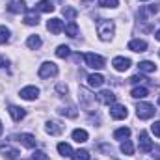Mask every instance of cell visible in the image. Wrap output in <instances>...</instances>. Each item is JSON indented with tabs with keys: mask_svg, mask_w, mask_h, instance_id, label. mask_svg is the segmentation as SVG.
<instances>
[{
	"mask_svg": "<svg viewBox=\"0 0 160 160\" xmlns=\"http://www.w3.org/2000/svg\"><path fill=\"white\" fill-rule=\"evenodd\" d=\"M114 30H116V24H114V21H102V22H99V26H97L99 38H101L102 41L112 39V36H114Z\"/></svg>",
	"mask_w": 160,
	"mask_h": 160,
	"instance_id": "6da1fadb",
	"label": "cell"
},
{
	"mask_svg": "<svg viewBox=\"0 0 160 160\" xmlns=\"http://www.w3.org/2000/svg\"><path fill=\"white\" fill-rule=\"evenodd\" d=\"M136 114H138L140 119H151V118L155 116V106L149 104V102H138Z\"/></svg>",
	"mask_w": 160,
	"mask_h": 160,
	"instance_id": "7a4b0ae2",
	"label": "cell"
},
{
	"mask_svg": "<svg viewBox=\"0 0 160 160\" xmlns=\"http://www.w3.org/2000/svg\"><path fill=\"white\" fill-rule=\"evenodd\" d=\"M38 75H39V78H50V77H56V75H58V65L52 63V62H45V63L39 67Z\"/></svg>",
	"mask_w": 160,
	"mask_h": 160,
	"instance_id": "3957f363",
	"label": "cell"
},
{
	"mask_svg": "<svg viewBox=\"0 0 160 160\" xmlns=\"http://www.w3.org/2000/svg\"><path fill=\"white\" fill-rule=\"evenodd\" d=\"M84 60H86L88 67H91V69H102V67H104V58L99 56V54L88 52V54H84Z\"/></svg>",
	"mask_w": 160,
	"mask_h": 160,
	"instance_id": "277c9868",
	"label": "cell"
},
{
	"mask_svg": "<svg viewBox=\"0 0 160 160\" xmlns=\"http://www.w3.org/2000/svg\"><path fill=\"white\" fill-rule=\"evenodd\" d=\"M80 102H82V106H84L88 112H91L89 108H91V102H95V95H91L88 89L80 88Z\"/></svg>",
	"mask_w": 160,
	"mask_h": 160,
	"instance_id": "5b68a950",
	"label": "cell"
},
{
	"mask_svg": "<svg viewBox=\"0 0 160 160\" xmlns=\"http://www.w3.org/2000/svg\"><path fill=\"white\" fill-rule=\"evenodd\" d=\"M63 28H65V26H63V21H62V19H50V21L47 22V30H48V32H52L54 36L62 34V32H63Z\"/></svg>",
	"mask_w": 160,
	"mask_h": 160,
	"instance_id": "8992f818",
	"label": "cell"
},
{
	"mask_svg": "<svg viewBox=\"0 0 160 160\" xmlns=\"http://www.w3.org/2000/svg\"><path fill=\"white\" fill-rule=\"evenodd\" d=\"M19 142H21L24 147H28V149H34V147L38 145V140H36V136H34V134H28V132H22V134H19Z\"/></svg>",
	"mask_w": 160,
	"mask_h": 160,
	"instance_id": "52a82bcc",
	"label": "cell"
},
{
	"mask_svg": "<svg viewBox=\"0 0 160 160\" xmlns=\"http://www.w3.org/2000/svg\"><path fill=\"white\" fill-rule=\"evenodd\" d=\"M110 116H112L114 119H125V118L128 116L127 106H123V104H112V108H110Z\"/></svg>",
	"mask_w": 160,
	"mask_h": 160,
	"instance_id": "ba28073f",
	"label": "cell"
},
{
	"mask_svg": "<svg viewBox=\"0 0 160 160\" xmlns=\"http://www.w3.org/2000/svg\"><path fill=\"white\" fill-rule=\"evenodd\" d=\"M112 65H114L116 71H127L130 67V60L128 58H123V56H116L112 60Z\"/></svg>",
	"mask_w": 160,
	"mask_h": 160,
	"instance_id": "9c48e42d",
	"label": "cell"
},
{
	"mask_svg": "<svg viewBox=\"0 0 160 160\" xmlns=\"http://www.w3.org/2000/svg\"><path fill=\"white\" fill-rule=\"evenodd\" d=\"M9 116H11V119L15 121V123H19V121H22L26 118V110L24 108H21V106H9Z\"/></svg>",
	"mask_w": 160,
	"mask_h": 160,
	"instance_id": "30bf717a",
	"label": "cell"
},
{
	"mask_svg": "<svg viewBox=\"0 0 160 160\" xmlns=\"http://www.w3.org/2000/svg\"><path fill=\"white\" fill-rule=\"evenodd\" d=\"M38 95H39V89H38L36 86H26V88L21 89V97L26 99V101H34Z\"/></svg>",
	"mask_w": 160,
	"mask_h": 160,
	"instance_id": "8fae6325",
	"label": "cell"
},
{
	"mask_svg": "<svg viewBox=\"0 0 160 160\" xmlns=\"http://www.w3.org/2000/svg\"><path fill=\"white\" fill-rule=\"evenodd\" d=\"M97 99H99V102H102V104H114L116 102V95H114V91H110V89H104V91H101L99 95H97Z\"/></svg>",
	"mask_w": 160,
	"mask_h": 160,
	"instance_id": "7c38bea8",
	"label": "cell"
},
{
	"mask_svg": "<svg viewBox=\"0 0 160 160\" xmlns=\"http://www.w3.org/2000/svg\"><path fill=\"white\" fill-rule=\"evenodd\" d=\"M151 149H153V143H151L147 132L142 130V132H140V151H142V153H149Z\"/></svg>",
	"mask_w": 160,
	"mask_h": 160,
	"instance_id": "4fadbf2b",
	"label": "cell"
},
{
	"mask_svg": "<svg viewBox=\"0 0 160 160\" xmlns=\"http://www.w3.org/2000/svg\"><path fill=\"white\" fill-rule=\"evenodd\" d=\"M0 155L6 157L8 160L19 158V151H17L15 147H11V145H0Z\"/></svg>",
	"mask_w": 160,
	"mask_h": 160,
	"instance_id": "5bb4252c",
	"label": "cell"
},
{
	"mask_svg": "<svg viewBox=\"0 0 160 160\" xmlns=\"http://www.w3.org/2000/svg\"><path fill=\"white\" fill-rule=\"evenodd\" d=\"M45 128H47V132H48V134H52V136H56V134H62V132H63V125H62L60 121H48Z\"/></svg>",
	"mask_w": 160,
	"mask_h": 160,
	"instance_id": "9a60e30c",
	"label": "cell"
},
{
	"mask_svg": "<svg viewBox=\"0 0 160 160\" xmlns=\"http://www.w3.org/2000/svg\"><path fill=\"white\" fill-rule=\"evenodd\" d=\"M8 9H9L11 13H24L28 8H26V2H24V0H15V2H11V4L8 6Z\"/></svg>",
	"mask_w": 160,
	"mask_h": 160,
	"instance_id": "2e32d148",
	"label": "cell"
},
{
	"mask_svg": "<svg viewBox=\"0 0 160 160\" xmlns=\"http://www.w3.org/2000/svg\"><path fill=\"white\" fill-rule=\"evenodd\" d=\"M128 48H130L132 52H145V50H147V43L143 39H132L128 43Z\"/></svg>",
	"mask_w": 160,
	"mask_h": 160,
	"instance_id": "e0dca14e",
	"label": "cell"
},
{
	"mask_svg": "<svg viewBox=\"0 0 160 160\" xmlns=\"http://www.w3.org/2000/svg\"><path fill=\"white\" fill-rule=\"evenodd\" d=\"M88 84H89L91 88H101V86L104 84V77H102V75H99V73H97V75L93 73V75H89V77H88Z\"/></svg>",
	"mask_w": 160,
	"mask_h": 160,
	"instance_id": "ac0fdd59",
	"label": "cell"
},
{
	"mask_svg": "<svg viewBox=\"0 0 160 160\" xmlns=\"http://www.w3.org/2000/svg\"><path fill=\"white\" fill-rule=\"evenodd\" d=\"M36 9L38 11H43V13H50V11H54V6H52L50 0H41V2H38Z\"/></svg>",
	"mask_w": 160,
	"mask_h": 160,
	"instance_id": "d6986e66",
	"label": "cell"
},
{
	"mask_svg": "<svg viewBox=\"0 0 160 160\" xmlns=\"http://www.w3.org/2000/svg\"><path fill=\"white\" fill-rule=\"evenodd\" d=\"M73 140L78 142V143L88 142V132H86L84 128H77V130H73Z\"/></svg>",
	"mask_w": 160,
	"mask_h": 160,
	"instance_id": "ffe728a7",
	"label": "cell"
},
{
	"mask_svg": "<svg viewBox=\"0 0 160 160\" xmlns=\"http://www.w3.org/2000/svg\"><path fill=\"white\" fill-rule=\"evenodd\" d=\"M138 67H140V71H143V73H155L157 71V65L153 63V62H140L138 63Z\"/></svg>",
	"mask_w": 160,
	"mask_h": 160,
	"instance_id": "44dd1931",
	"label": "cell"
},
{
	"mask_svg": "<svg viewBox=\"0 0 160 160\" xmlns=\"http://www.w3.org/2000/svg\"><path fill=\"white\" fill-rule=\"evenodd\" d=\"M58 153H60L62 157H73V149H71V145L65 143V142L58 143Z\"/></svg>",
	"mask_w": 160,
	"mask_h": 160,
	"instance_id": "7402d4cb",
	"label": "cell"
},
{
	"mask_svg": "<svg viewBox=\"0 0 160 160\" xmlns=\"http://www.w3.org/2000/svg\"><path fill=\"white\" fill-rule=\"evenodd\" d=\"M63 30H65V34H67L69 38H77V36H78V26H77V22H75V21H71Z\"/></svg>",
	"mask_w": 160,
	"mask_h": 160,
	"instance_id": "603a6c76",
	"label": "cell"
},
{
	"mask_svg": "<svg viewBox=\"0 0 160 160\" xmlns=\"http://www.w3.org/2000/svg\"><path fill=\"white\" fill-rule=\"evenodd\" d=\"M130 136V128L128 127H121V128H118L116 132H114V138L116 140H127Z\"/></svg>",
	"mask_w": 160,
	"mask_h": 160,
	"instance_id": "cb8c5ba5",
	"label": "cell"
},
{
	"mask_svg": "<svg viewBox=\"0 0 160 160\" xmlns=\"http://www.w3.org/2000/svg\"><path fill=\"white\" fill-rule=\"evenodd\" d=\"M24 24H28V26H36V24H39V15L34 11V13H28L26 17H24Z\"/></svg>",
	"mask_w": 160,
	"mask_h": 160,
	"instance_id": "d4e9b609",
	"label": "cell"
},
{
	"mask_svg": "<svg viewBox=\"0 0 160 160\" xmlns=\"http://www.w3.org/2000/svg\"><path fill=\"white\" fill-rule=\"evenodd\" d=\"M26 45H28V48L36 50V48H39V47H41V38H39V36H30L28 41H26Z\"/></svg>",
	"mask_w": 160,
	"mask_h": 160,
	"instance_id": "484cf974",
	"label": "cell"
},
{
	"mask_svg": "<svg viewBox=\"0 0 160 160\" xmlns=\"http://www.w3.org/2000/svg\"><path fill=\"white\" fill-rule=\"evenodd\" d=\"M121 153H123V155H132V153H134V145H132L130 140H125V142L121 143Z\"/></svg>",
	"mask_w": 160,
	"mask_h": 160,
	"instance_id": "4316f807",
	"label": "cell"
},
{
	"mask_svg": "<svg viewBox=\"0 0 160 160\" xmlns=\"http://www.w3.org/2000/svg\"><path fill=\"white\" fill-rule=\"evenodd\" d=\"M63 15H65V19H69V21H75V19H77V15H78V11H77L75 8H69V6H65V8H63Z\"/></svg>",
	"mask_w": 160,
	"mask_h": 160,
	"instance_id": "83f0119b",
	"label": "cell"
},
{
	"mask_svg": "<svg viewBox=\"0 0 160 160\" xmlns=\"http://www.w3.org/2000/svg\"><path fill=\"white\" fill-rule=\"evenodd\" d=\"M73 160H89V153L86 151V149H78V151H75L73 153Z\"/></svg>",
	"mask_w": 160,
	"mask_h": 160,
	"instance_id": "f1b7e54d",
	"label": "cell"
},
{
	"mask_svg": "<svg viewBox=\"0 0 160 160\" xmlns=\"http://www.w3.org/2000/svg\"><path fill=\"white\" fill-rule=\"evenodd\" d=\"M130 95H132L134 99H145V97H147V89H145V88H134Z\"/></svg>",
	"mask_w": 160,
	"mask_h": 160,
	"instance_id": "f546056e",
	"label": "cell"
},
{
	"mask_svg": "<svg viewBox=\"0 0 160 160\" xmlns=\"http://www.w3.org/2000/svg\"><path fill=\"white\" fill-rule=\"evenodd\" d=\"M69 52H71V50H69L67 45H60V47L56 48V56H58V58H67Z\"/></svg>",
	"mask_w": 160,
	"mask_h": 160,
	"instance_id": "4dcf8cb0",
	"label": "cell"
},
{
	"mask_svg": "<svg viewBox=\"0 0 160 160\" xmlns=\"http://www.w3.org/2000/svg\"><path fill=\"white\" fill-rule=\"evenodd\" d=\"M58 112H60L62 116H67V118H77V110H75L73 106H67V108L63 106V108H60Z\"/></svg>",
	"mask_w": 160,
	"mask_h": 160,
	"instance_id": "1f68e13d",
	"label": "cell"
},
{
	"mask_svg": "<svg viewBox=\"0 0 160 160\" xmlns=\"http://www.w3.org/2000/svg\"><path fill=\"white\" fill-rule=\"evenodd\" d=\"M8 39H9V30H8L6 26H0V45L6 43Z\"/></svg>",
	"mask_w": 160,
	"mask_h": 160,
	"instance_id": "d6a6232c",
	"label": "cell"
},
{
	"mask_svg": "<svg viewBox=\"0 0 160 160\" xmlns=\"http://www.w3.org/2000/svg\"><path fill=\"white\" fill-rule=\"evenodd\" d=\"M118 0H99V6L102 8H118Z\"/></svg>",
	"mask_w": 160,
	"mask_h": 160,
	"instance_id": "836d02e7",
	"label": "cell"
},
{
	"mask_svg": "<svg viewBox=\"0 0 160 160\" xmlns=\"http://www.w3.org/2000/svg\"><path fill=\"white\" fill-rule=\"evenodd\" d=\"M32 160H50V158H48V155H47V153H43V151H34Z\"/></svg>",
	"mask_w": 160,
	"mask_h": 160,
	"instance_id": "e575fe53",
	"label": "cell"
},
{
	"mask_svg": "<svg viewBox=\"0 0 160 160\" xmlns=\"http://www.w3.org/2000/svg\"><path fill=\"white\" fill-rule=\"evenodd\" d=\"M151 130H153V134H155V136H158V138H160V121H155V123L151 125Z\"/></svg>",
	"mask_w": 160,
	"mask_h": 160,
	"instance_id": "d590c367",
	"label": "cell"
},
{
	"mask_svg": "<svg viewBox=\"0 0 160 160\" xmlns=\"http://www.w3.org/2000/svg\"><path fill=\"white\" fill-rule=\"evenodd\" d=\"M143 80H147V78H145V77H142V75H134V77L128 80V82H132V84H138V82H143Z\"/></svg>",
	"mask_w": 160,
	"mask_h": 160,
	"instance_id": "8d00e7d4",
	"label": "cell"
},
{
	"mask_svg": "<svg viewBox=\"0 0 160 160\" xmlns=\"http://www.w3.org/2000/svg\"><path fill=\"white\" fill-rule=\"evenodd\" d=\"M58 91H60V93H67V86L60 84V86H58Z\"/></svg>",
	"mask_w": 160,
	"mask_h": 160,
	"instance_id": "74e56055",
	"label": "cell"
},
{
	"mask_svg": "<svg viewBox=\"0 0 160 160\" xmlns=\"http://www.w3.org/2000/svg\"><path fill=\"white\" fill-rule=\"evenodd\" d=\"M157 39L160 41V30H158V32H157Z\"/></svg>",
	"mask_w": 160,
	"mask_h": 160,
	"instance_id": "f35d334b",
	"label": "cell"
},
{
	"mask_svg": "<svg viewBox=\"0 0 160 160\" xmlns=\"http://www.w3.org/2000/svg\"><path fill=\"white\" fill-rule=\"evenodd\" d=\"M0 134H2V121H0Z\"/></svg>",
	"mask_w": 160,
	"mask_h": 160,
	"instance_id": "ab89813d",
	"label": "cell"
},
{
	"mask_svg": "<svg viewBox=\"0 0 160 160\" xmlns=\"http://www.w3.org/2000/svg\"><path fill=\"white\" fill-rule=\"evenodd\" d=\"M158 106H160V97H158Z\"/></svg>",
	"mask_w": 160,
	"mask_h": 160,
	"instance_id": "60d3db41",
	"label": "cell"
},
{
	"mask_svg": "<svg viewBox=\"0 0 160 160\" xmlns=\"http://www.w3.org/2000/svg\"><path fill=\"white\" fill-rule=\"evenodd\" d=\"M158 56H160V50H158Z\"/></svg>",
	"mask_w": 160,
	"mask_h": 160,
	"instance_id": "b9f144b4",
	"label": "cell"
},
{
	"mask_svg": "<svg viewBox=\"0 0 160 160\" xmlns=\"http://www.w3.org/2000/svg\"><path fill=\"white\" fill-rule=\"evenodd\" d=\"M142 2H145V0H142Z\"/></svg>",
	"mask_w": 160,
	"mask_h": 160,
	"instance_id": "7bdbcfd3",
	"label": "cell"
}]
</instances>
